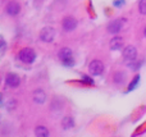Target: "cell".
Instances as JSON below:
<instances>
[{"label": "cell", "instance_id": "6da1fadb", "mask_svg": "<svg viewBox=\"0 0 146 137\" xmlns=\"http://www.w3.org/2000/svg\"><path fill=\"white\" fill-rule=\"evenodd\" d=\"M59 55V59L62 60V63L64 64L66 67H72L74 64V60H73V54H72V50L68 48H63L59 50L58 53Z\"/></svg>", "mask_w": 146, "mask_h": 137}, {"label": "cell", "instance_id": "8fae6325", "mask_svg": "<svg viewBox=\"0 0 146 137\" xmlns=\"http://www.w3.org/2000/svg\"><path fill=\"white\" fill-rule=\"evenodd\" d=\"M33 100H35V103H37V104H44L46 100V94L42 90H36V91L33 92Z\"/></svg>", "mask_w": 146, "mask_h": 137}, {"label": "cell", "instance_id": "e0dca14e", "mask_svg": "<svg viewBox=\"0 0 146 137\" xmlns=\"http://www.w3.org/2000/svg\"><path fill=\"white\" fill-rule=\"evenodd\" d=\"M137 82H139V77H136V79H135V82H132V83H131V87H129V91H131V90L133 89V87H135V85H136Z\"/></svg>", "mask_w": 146, "mask_h": 137}, {"label": "cell", "instance_id": "277c9868", "mask_svg": "<svg viewBox=\"0 0 146 137\" xmlns=\"http://www.w3.org/2000/svg\"><path fill=\"white\" fill-rule=\"evenodd\" d=\"M88 71L92 76H100L104 72V64L100 60H92L88 66Z\"/></svg>", "mask_w": 146, "mask_h": 137}, {"label": "cell", "instance_id": "9a60e30c", "mask_svg": "<svg viewBox=\"0 0 146 137\" xmlns=\"http://www.w3.org/2000/svg\"><path fill=\"white\" fill-rule=\"evenodd\" d=\"M139 12L146 15V0H140L139 3Z\"/></svg>", "mask_w": 146, "mask_h": 137}, {"label": "cell", "instance_id": "3957f363", "mask_svg": "<svg viewBox=\"0 0 146 137\" xmlns=\"http://www.w3.org/2000/svg\"><path fill=\"white\" fill-rule=\"evenodd\" d=\"M56 31L51 27H45L41 30L40 32V38L44 41V42H51V41L55 38Z\"/></svg>", "mask_w": 146, "mask_h": 137}, {"label": "cell", "instance_id": "5b68a950", "mask_svg": "<svg viewBox=\"0 0 146 137\" xmlns=\"http://www.w3.org/2000/svg\"><path fill=\"white\" fill-rule=\"evenodd\" d=\"M124 22H126L124 19H114L113 22H110L108 24V32L111 33V35H117L123 28Z\"/></svg>", "mask_w": 146, "mask_h": 137}, {"label": "cell", "instance_id": "ac0fdd59", "mask_svg": "<svg viewBox=\"0 0 146 137\" xmlns=\"http://www.w3.org/2000/svg\"><path fill=\"white\" fill-rule=\"evenodd\" d=\"M4 50H5V41L4 38L1 40V54H4Z\"/></svg>", "mask_w": 146, "mask_h": 137}, {"label": "cell", "instance_id": "9c48e42d", "mask_svg": "<svg viewBox=\"0 0 146 137\" xmlns=\"http://www.w3.org/2000/svg\"><path fill=\"white\" fill-rule=\"evenodd\" d=\"M62 24H63L64 30L71 32V31H73L76 27H77V21H76L73 17H66L63 19V22H62Z\"/></svg>", "mask_w": 146, "mask_h": 137}, {"label": "cell", "instance_id": "7a4b0ae2", "mask_svg": "<svg viewBox=\"0 0 146 137\" xmlns=\"http://www.w3.org/2000/svg\"><path fill=\"white\" fill-rule=\"evenodd\" d=\"M19 59L23 63H32L36 59V53L33 49L30 48H25L19 51Z\"/></svg>", "mask_w": 146, "mask_h": 137}, {"label": "cell", "instance_id": "2e32d148", "mask_svg": "<svg viewBox=\"0 0 146 137\" xmlns=\"http://www.w3.org/2000/svg\"><path fill=\"white\" fill-rule=\"evenodd\" d=\"M122 4H124V0H115V1H114V5H115V7H121Z\"/></svg>", "mask_w": 146, "mask_h": 137}, {"label": "cell", "instance_id": "ba28073f", "mask_svg": "<svg viewBox=\"0 0 146 137\" xmlns=\"http://www.w3.org/2000/svg\"><path fill=\"white\" fill-rule=\"evenodd\" d=\"M5 12H7L9 15H17L18 13L21 12V5H19V3H17V1H9V3L7 4Z\"/></svg>", "mask_w": 146, "mask_h": 137}, {"label": "cell", "instance_id": "7c38bea8", "mask_svg": "<svg viewBox=\"0 0 146 137\" xmlns=\"http://www.w3.org/2000/svg\"><path fill=\"white\" fill-rule=\"evenodd\" d=\"M62 126H63L66 130H69V128H72L73 126H74V120H73V118L71 115H67V117H64L63 119H62Z\"/></svg>", "mask_w": 146, "mask_h": 137}, {"label": "cell", "instance_id": "5bb4252c", "mask_svg": "<svg viewBox=\"0 0 146 137\" xmlns=\"http://www.w3.org/2000/svg\"><path fill=\"white\" fill-rule=\"evenodd\" d=\"M113 81L118 85L124 83V81H126V73H123V72H117L113 77Z\"/></svg>", "mask_w": 146, "mask_h": 137}, {"label": "cell", "instance_id": "4fadbf2b", "mask_svg": "<svg viewBox=\"0 0 146 137\" xmlns=\"http://www.w3.org/2000/svg\"><path fill=\"white\" fill-rule=\"evenodd\" d=\"M35 135L37 137H48L49 131H48V128L44 127V126H37V127L35 128Z\"/></svg>", "mask_w": 146, "mask_h": 137}, {"label": "cell", "instance_id": "d6986e66", "mask_svg": "<svg viewBox=\"0 0 146 137\" xmlns=\"http://www.w3.org/2000/svg\"><path fill=\"white\" fill-rule=\"evenodd\" d=\"M144 33H145V36H146V28H145V31H144Z\"/></svg>", "mask_w": 146, "mask_h": 137}, {"label": "cell", "instance_id": "8992f818", "mask_svg": "<svg viewBox=\"0 0 146 137\" xmlns=\"http://www.w3.org/2000/svg\"><path fill=\"white\" fill-rule=\"evenodd\" d=\"M136 56H137V49L132 45H128L124 48L123 50V58L124 60L127 62H135L136 60Z\"/></svg>", "mask_w": 146, "mask_h": 137}, {"label": "cell", "instance_id": "30bf717a", "mask_svg": "<svg viewBox=\"0 0 146 137\" xmlns=\"http://www.w3.org/2000/svg\"><path fill=\"white\" fill-rule=\"evenodd\" d=\"M110 49L111 50H121L123 48V38L119 37V36H115L110 40Z\"/></svg>", "mask_w": 146, "mask_h": 137}, {"label": "cell", "instance_id": "52a82bcc", "mask_svg": "<svg viewBox=\"0 0 146 137\" xmlns=\"http://www.w3.org/2000/svg\"><path fill=\"white\" fill-rule=\"evenodd\" d=\"M5 83L9 87H18L21 83V78L15 73H8L5 77Z\"/></svg>", "mask_w": 146, "mask_h": 137}]
</instances>
